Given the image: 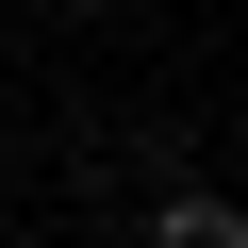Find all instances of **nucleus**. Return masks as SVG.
Segmentation results:
<instances>
[{
    "instance_id": "obj_1",
    "label": "nucleus",
    "mask_w": 248,
    "mask_h": 248,
    "mask_svg": "<svg viewBox=\"0 0 248 248\" xmlns=\"http://www.w3.org/2000/svg\"><path fill=\"white\" fill-rule=\"evenodd\" d=\"M149 248H248V199H215V182H182V199L149 215Z\"/></svg>"
}]
</instances>
